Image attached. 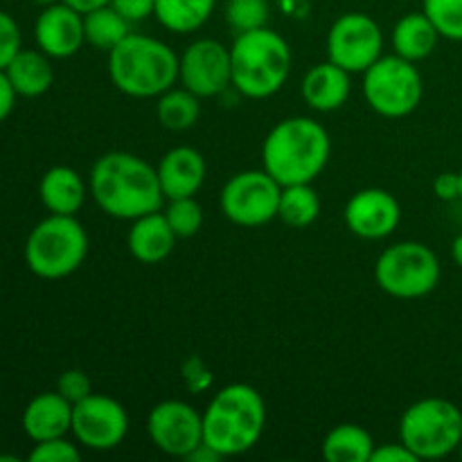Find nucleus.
I'll list each match as a JSON object with an SVG mask.
<instances>
[{
    "mask_svg": "<svg viewBox=\"0 0 462 462\" xmlns=\"http://www.w3.org/2000/svg\"><path fill=\"white\" fill-rule=\"evenodd\" d=\"M440 260L422 242H397L374 264V282L397 300H418L440 284Z\"/></svg>",
    "mask_w": 462,
    "mask_h": 462,
    "instance_id": "8",
    "label": "nucleus"
},
{
    "mask_svg": "<svg viewBox=\"0 0 462 462\" xmlns=\"http://www.w3.org/2000/svg\"><path fill=\"white\" fill-rule=\"evenodd\" d=\"M451 257H454L456 266L462 269V233L454 239V244H451Z\"/></svg>",
    "mask_w": 462,
    "mask_h": 462,
    "instance_id": "41",
    "label": "nucleus"
},
{
    "mask_svg": "<svg viewBox=\"0 0 462 462\" xmlns=\"http://www.w3.org/2000/svg\"><path fill=\"white\" fill-rule=\"evenodd\" d=\"M422 12L442 39L462 41V0H424Z\"/></svg>",
    "mask_w": 462,
    "mask_h": 462,
    "instance_id": "31",
    "label": "nucleus"
},
{
    "mask_svg": "<svg viewBox=\"0 0 462 462\" xmlns=\"http://www.w3.org/2000/svg\"><path fill=\"white\" fill-rule=\"evenodd\" d=\"M233 88L248 99H266L278 93L291 72V48L269 25L242 32L230 45Z\"/></svg>",
    "mask_w": 462,
    "mask_h": 462,
    "instance_id": "5",
    "label": "nucleus"
},
{
    "mask_svg": "<svg viewBox=\"0 0 462 462\" xmlns=\"http://www.w3.org/2000/svg\"><path fill=\"white\" fill-rule=\"evenodd\" d=\"M400 440L418 460L447 458L462 440V411L442 397L413 402L400 420Z\"/></svg>",
    "mask_w": 462,
    "mask_h": 462,
    "instance_id": "7",
    "label": "nucleus"
},
{
    "mask_svg": "<svg viewBox=\"0 0 462 462\" xmlns=\"http://www.w3.org/2000/svg\"><path fill=\"white\" fill-rule=\"evenodd\" d=\"M72 438L90 451H108L122 445L129 433V413L117 400L90 393L72 404Z\"/></svg>",
    "mask_w": 462,
    "mask_h": 462,
    "instance_id": "12",
    "label": "nucleus"
},
{
    "mask_svg": "<svg viewBox=\"0 0 462 462\" xmlns=\"http://www.w3.org/2000/svg\"><path fill=\"white\" fill-rule=\"evenodd\" d=\"M224 14L230 30H235V34H242V32L269 25L271 5L269 0H228Z\"/></svg>",
    "mask_w": 462,
    "mask_h": 462,
    "instance_id": "29",
    "label": "nucleus"
},
{
    "mask_svg": "<svg viewBox=\"0 0 462 462\" xmlns=\"http://www.w3.org/2000/svg\"><path fill=\"white\" fill-rule=\"evenodd\" d=\"M179 81L199 97H217L233 86L230 48L215 39H197L179 61Z\"/></svg>",
    "mask_w": 462,
    "mask_h": 462,
    "instance_id": "14",
    "label": "nucleus"
},
{
    "mask_svg": "<svg viewBox=\"0 0 462 462\" xmlns=\"http://www.w3.org/2000/svg\"><path fill=\"white\" fill-rule=\"evenodd\" d=\"M282 185L262 167L246 170L226 180L219 206L226 219L242 228H260L278 217Z\"/></svg>",
    "mask_w": 462,
    "mask_h": 462,
    "instance_id": "10",
    "label": "nucleus"
},
{
    "mask_svg": "<svg viewBox=\"0 0 462 462\" xmlns=\"http://www.w3.org/2000/svg\"><path fill=\"white\" fill-rule=\"evenodd\" d=\"M424 81L418 66L400 54H382L364 72V97L377 116L400 120L420 106Z\"/></svg>",
    "mask_w": 462,
    "mask_h": 462,
    "instance_id": "9",
    "label": "nucleus"
},
{
    "mask_svg": "<svg viewBox=\"0 0 462 462\" xmlns=\"http://www.w3.org/2000/svg\"><path fill=\"white\" fill-rule=\"evenodd\" d=\"M179 54L161 39L129 32L108 52V77L129 97H158L179 81Z\"/></svg>",
    "mask_w": 462,
    "mask_h": 462,
    "instance_id": "4",
    "label": "nucleus"
},
{
    "mask_svg": "<svg viewBox=\"0 0 462 462\" xmlns=\"http://www.w3.org/2000/svg\"><path fill=\"white\" fill-rule=\"evenodd\" d=\"M63 3L70 5V7H75L77 12L86 14V12H90V9L104 7V5H108L111 0H63Z\"/></svg>",
    "mask_w": 462,
    "mask_h": 462,
    "instance_id": "40",
    "label": "nucleus"
},
{
    "mask_svg": "<svg viewBox=\"0 0 462 462\" xmlns=\"http://www.w3.org/2000/svg\"><path fill=\"white\" fill-rule=\"evenodd\" d=\"M185 460H188V462H219L221 456L217 454L212 447H208L206 442H201V445H199L197 449H194L192 454H189Z\"/></svg>",
    "mask_w": 462,
    "mask_h": 462,
    "instance_id": "39",
    "label": "nucleus"
},
{
    "mask_svg": "<svg viewBox=\"0 0 462 462\" xmlns=\"http://www.w3.org/2000/svg\"><path fill=\"white\" fill-rule=\"evenodd\" d=\"M156 171L162 194L170 201V199L197 197L199 189L203 188V180H206L208 167L206 158L199 149L180 144V147L170 149L161 158Z\"/></svg>",
    "mask_w": 462,
    "mask_h": 462,
    "instance_id": "17",
    "label": "nucleus"
},
{
    "mask_svg": "<svg viewBox=\"0 0 462 462\" xmlns=\"http://www.w3.org/2000/svg\"><path fill=\"white\" fill-rule=\"evenodd\" d=\"M25 264L36 278L61 280L88 255V235L75 215H48L25 239Z\"/></svg>",
    "mask_w": 462,
    "mask_h": 462,
    "instance_id": "6",
    "label": "nucleus"
},
{
    "mask_svg": "<svg viewBox=\"0 0 462 462\" xmlns=\"http://www.w3.org/2000/svg\"><path fill=\"white\" fill-rule=\"evenodd\" d=\"M456 454H458V458L462 460V440H460V445H458V449H456Z\"/></svg>",
    "mask_w": 462,
    "mask_h": 462,
    "instance_id": "43",
    "label": "nucleus"
},
{
    "mask_svg": "<svg viewBox=\"0 0 462 462\" xmlns=\"http://www.w3.org/2000/svg\"><path fill=\"white\" fill-rule=\"evenodd\" d=\"M156 116L165 129L170 131H188L201 117V97L188 90L185 86L176 88L171 86L162 95H158Z\"/></svg>",
    "mask_w": 462,
    "mask_h": 462,
    "instance_id": "26",
    "label": "nucleus"
},
{
    "mask_svg": "<svg viewBox=\"0 0 462 462\" xmlns=\"http://www.w3.org/2000/svg\"><path fill=\"white\" fill-rule=\"evenodd\" d=\"M36 48L52 59H68L86 45L84 14L63 0L41 9L34 23Z\"/></svg>",
    "mask_w": 462,
    "mask_h": 462,
    "instance_id": "16",
    "label": "nucleus"
},
{
    "mask_svg": "<svg viewBox=\"0 0 462 462\" xmlns=\"http://www.w3.org/2000/svg\"><path fill=\"white\" fill-rule=\"evenodd\" d=\"M16 90H14L12 81H9L7 72L0 70V125L12 116L14 106H16Z\"/></svg>",
    "mask_w": 462,
    "mask_h": 462,
    "instance_id": "38",
    "label": "nucleus"
},
{
    "mask_svg": "<svg viewBox=\"0 0 462 462\" xmlns=\"http://www.w3.org/2000/svg\"><path fill=\"white\" fill-rule=\"evenodd\" d=\"M433 192L442 201H458L460 199V174L458 171H445L433 180Z\"/></svg>",
    "mask_w": 462,
    "mask_h": 462,
    "instance_id": "37",
    "label": "nucleus"
},
{
    "mask_svg": "<svg viewBox=\"0 0 462 462\" xmlns=\"http://www.w3.org/2000/svg\"><path fill=\"white\" fill-rule=\"evenodd\" d=\"M374 440L359 424H338L325 436L323 458L328 462H370Z\"/></svg>",
    "mask_w": 462,
    "mask_h": 462,
    "instance_id": "25",
    "label": "nucleus"
},
{
    "mask_svg": "<svg viewBox=\"0 0 462 462\" xmlns=\"http://www.w3.org/2000/svg\"><path fill=\"white\" fill-rule=\"evenodd\" d=\"M266 427V404L251 383H228L203 411V442L221 458L242 456L260 442Z\"/></svg>",
    "mask_w": 462,
    "mask_h": 462,
    "instance_id": "3",
    "label": "nucleus"
},
{
    "mask_svg": "<svg viewBox=\"0 0 462 462\" xmlns=\"http://www.w3.org/2000/svg\"><path fill=\"white\" fill-rule=\"evenodd\" d=\"M383 54V32L373 16L347 12L328 32V59L350 75L365 72Z\"/></svg>",
    "mask_w": 462,
    "mask_h": 462,
    "instance_id": "11",
    "label": "nucleus"
},
{
    "mask_svg": "<svg viewBox=\"0 0 462 462\" xmlns=\"http://www.w3.org/2000/svg\"><path fill=\"white\" fill-rule=\"evenodd\" d=\"M370 462H418V458H415L413 451L400 440V442H386V445L374 447Z\"/></svg>",
    "mask_w": 462,
    "mask_h": 462,
    "instance_id": "36",
    "label": "nucleus"
},
{
    "mask_svg": "<svg viewBox=\"0 0 462 462\" xmlns=\"http://www.w3.org/2000/svg\"><path fill=\"white\" fill-rule=\"evenodd\" d=\"M21 48L23 34L16 18L5 12V9H0V70H5L9 66V61L16 57Z\"/></svg>",
    "mask_w": 462,
    "mask_h": 462,
    "instance_id": "33",
    "label": "nucleus"
},
{
    "mask_svg": "<svg viewBox=\"0 0 462 462\" xmlns=\"http://www.w3.org/2000/svg\"><path fill=\"white\" fill-rule=\"evenodd\" d=\"M320 215V197L311 183L282 185L278 219L289 228H310Z\"/></svg>",
    "mask_w": 462,
    "mask_h": 462,
    "instance_id": "28",
    "label": "nucleus"
},
{
    "mask_svg": "<svg viewBox=\"0 0 462 462\" xmlns=\"http://www.w3.org/2000/svg\"><path fill=\"white\" fill-rule=\"evenodd\" d=\"M131 32V23L116 12L111 5L90 9L84 14V39L86 45L99 52H111L122 39Z\"/></svg>",
    "mask_w": 462,
    "mask_h": 462,
    "instance_id": "27",
    "label": "nucleus"
},
{
    "mask_svg": "<svg viewBox=\"0 0 462 462\" xmlns=\"http://www.w3.org/2000/svg\"><path fill=\"white\" fill-rule=\"evenodd\" d=\"M88 192L99 210L126 221L162 210L165 203L156 167L129 152L99 156L90 170Z\"/></svg>",
    "mask_w": 462,
    "mask_h": 462,
    "instance_id": "1",
    "label": "nucleus"
},
{
    "mask_svg": "<svg viewBox=\"0 0 462 462\" xmlns=\"http://www.w3.org/2000/svg\"><path fill=\"white\" fill-rule=\"evenodd\" d=\"M217 0H156L153 18L174 34H192L210 21Z\"/></svg>",
    "mask_w": 462,
    "mask_h": 462,
    "instance_id": "24",
    "label": "nucleus"
},
{
    "mask_svg": "<svg viewBox=\"0 0 462 462\" xmlns=\"http://www.w3.org/2000/svg\"><path fill=\"white\" fill-rule=\"evenodd\" d=\"M36 5H41V7H48V5H52V3H59V0H34Z\"/></svg>",
    "mask_w": 462,
    "mask_h": 462,
    "instance_id": "42",
    "label": "nucleus"
},
{
    "mask_svg": "<svg viewBox=\"0 0 462 462\" xmlns=\"http://www.w3.org/2000/svg\"><path fill=\"white\" fill-rule=\"evenodd\" d=\"M300 93L307 106L320 113H332L347 102L352 93L350 72L328 59L325 63H316L307 70L302 79Z\"/></svg>",
    "mask_w": 462,
    "mask_h": 462,
    "instance_id": "20",
    "label": "nucleus"
},
{
    "mask_svg": "<svg viewBox=\"0 0 462 462\" xmlns=\"http://www.w3.org/2000/svg\"><path fill=\"white\" fill-rule=\"evenodd\" d=\"M57 393H61L70 404H77V402H81L93 393V383H90L88 374L84 370L70 368L57 379Z\"/></svg>",
    "mask_w": 462,
    "mask_h": 462,
    "instance_id": "34",
    "label": "nucleus"
},
{
    "mask_svg": "<svg viewBox=\"0 0 462 462\" xmlns=\"http://www.w3.org/2000/svg\"><path fill=\"white\" fill-rule=\"evenodd\" d=\"M86 183L77 170L68 165H54L39 183L41 203L50 215H75L86 201Z\"/></svg>",
    "mask_w": 462,
    "mask_h": 462,
    "instance_id": "21",
    "label": "nucleus"
},
{
    "mask_svg": "<svg viewBox=\"0 0 462 462\" xmlns=\"http://www.w3.org/2000/svg\"><path fill=\"white\" fill-rule=\"evenodd\" d=\"M346 226L361 239L391 237L402 221V206L388 189L365 188L346 203Z\"/></svg>",
    "mask_w": 462,
    "mask_h": 462,
    "instance_id": "15",
    "label": "nucleus"
},
{
    "mask_svg": "<svg viewBox=\"0 0 462 462\" xmlns=\"http://www.w3.org/2000/svg\"><path fill=\"white\" fill-rule=\"evenodd\" d=\"M5 72H7L18 97H41L54 84L52 57H48L39 48L18 50L16 57L5 68Z\"/></svg>",
    "mask_w": 462,
    "mask_h": 462,
    "instance_id": "22",
    "label": "nucleus"
},
{
    "mask_svg": "<svg viewBox=\"0 0 462 462\" xmlns=\"http://www.w3.org/2000/svg\"><path fill=\"white\" fill-rule=\"evenodd\" d=\"M108 5H111L120 16H125L131 25L153 16V12H156V0H111Z\"/></svg>",
    "mask_w": 462,
    "mask_h": 462,
    "instance_id": "35",
    "label": "nucleus"
},
{
    "mask_svg": "<svg viewBox=\"0 0 462 462\" xmlns=\"http://www.w3.org/2000/svg\"><path fill=\"white\" fill-rule=\"evenodd\" d=\"M458 174H460V201H462V170L458 171Z\"/></svg>",
    "mask_w": 462,
    "mask_h": 462,
    "instance_id": "44",
    "label": "nucleus"
},
{
    "mask_svg": "<svg viewBox=\"0 0 462 462\" xmlns=\"http://www.w3.org/2000/svg\"><path fill=\"white\" fill-rule=\"evenodd\" d=\"M442 36L438 34L436 25L429 21V16L424 12L406 14L393 27V48H395V54L409 59V61L418 63L422 59L431 57V52L436 50L438 41Z\"/></svg>",
    "mask_w": 462,
    "mask_h": 462,
    "instance_id": "23",
    "label": "nucleus"
},
{
    "mask_svg": "<svg viewBox=\"0 0 462 462\" xmlns=\"http://www.w3.org/2000/svg\"><path fill=\"white\" fill-rule=\"evenodd\" d=\"M72 429V404L57 391L41 393L23 411V431L32 442L68 436Z\"/></svg>",
    "mask_w": 462,
    "mask_h": 462,
    "instance_id": "18",
    "label": "nucleus"
},
{
    "mask_svg": "<svg viewBox=\"0 0 462 462\" xmlns=\"http://www.w3.org/2000/svg\"><path fill=\"white\" fill-rule=\"evenodd\" d=\"M147 433L156 449L185 460L203 442V413L188 402H158L149 411Z\"/></svg>",
    "mask_w": 462,
    "mask_h": 462,
    "instance_id": "13",
    "label": "nucleus"
},
{
    "mask_svg": "<svg viewBox=\"0 0 462 462\" xmlns=\"http://www.w3.org/2000/svg\"><path fill=\"white\" fill-rule=\"evenodd\" d=\"M165 217L179 239L194 237L203 226V208L194 197L170 199L165 208Z\"/></svg>",
    "mask_w": 462,
    "mask_h": 462,
    "instance_id": "30",
    "label": "nucleus"
},
{
    "mask_svg": "<svg viewBox=\"0 0 462 462\" xmlns=\"http://www.w3.org/2000/svg\"><path fill=\"white\" fill-rule=\"evenodd\" d=\"M176 233L171 230L165 212L156 210L131 221L126 246L129 253L143 264H161L171 255L176 246Z\"/></svg>",
    "mask_w": 462,
    "mask_h": 462,
    "instance_id": "19",
    "label": "nucleus"
},
{
    "mask_svg": "<svg viewBox=\"0 0 462 462\" xmlns=\"http://www.w3.org/2000/svg\"><path fill=\"white\" fill-rule=\"evenodd\" d=\"M27 460L30 462H77L81 460L79 442L68 440V436L34 442Z\"/></svg>",
    "mask_w": 462,
    "mask_h": 462,
    "instance_id": "32",
    "label": "nucleus"
},
{
    "mask_svg": "<svg viewBox=\"0 0 462 462\" xmlns=\"http://www.w3.org/2000/svg\"><path fill=\"white\" fill-rule=\"evenodd\" d=\"M332 140L311 117L293 116L278 122L262 144V167L280 185L314 183L329 162Z\"/></svg>",
    "mask_w": 462,
    "mask_h": 462,
    "instance_id": "2",
    "label": "nucleus"
}]
</instances>
